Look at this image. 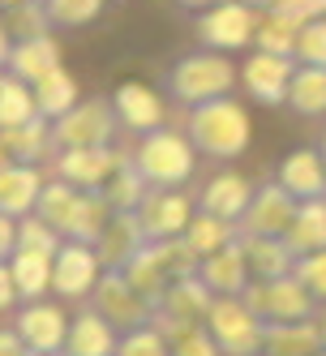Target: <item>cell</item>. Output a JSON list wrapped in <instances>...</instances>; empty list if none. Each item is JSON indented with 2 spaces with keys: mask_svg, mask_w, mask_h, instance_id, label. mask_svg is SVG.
Listing matches in <instances>:
<instances>
[{
  "mask_svg": "<svg viewBox=\"0 0 326 356\" xmlns=\"http://www.w3.org/2000/svg\"><path fill=\"white\" fill-rule=\"evenodd\" d=\"M232 86H236V69L228 52H215V47L211 52H185L163 69V90L185 108L223 99V95H232Z\"/></svg>",
  "mask_w": 326,
  "mask_h": 356,
  "instance_id": "cell-1",
  "label": "cell"
},
{
  "mask_svg": "<svg viewBox=\"0 0 326 356\" xmlns=\"http://www.w3.org/2000/svg\"><path fill=\"white\" fill-rule=\"evenodd\" d=\"M185 134L193 138V146L211 159H241L249 146V116L236 99H211V104L189 108V124Z\"/></svg>",
  "mask_w": 326,
  "mask_h": 356,
  "instance_id": "cell-2",
  "label": "cell"
},
{
  "mask_svg": "<svg viewBox=\"0 0 326 356\" xmlns=\"http://www.w3.org/2000/svg\"><path fill=\"white\" fill-rule=\"evenodd\" d=\"M193 138L189 134H172V129H150L142 134L138 150H133V163L142 168V176L150 185H185L193 176Z\"/></svg>",
  "mask_w": 326,
  "mask_h": 356,
  "instance_id": "cell-3",
  "label": "cell"
},
{
  "mask_svg": "<svg viewBox=\"0 0 326 356\" xmlns=\"http://www.w3.org/2000/svg\"><path fill=\"white\" fill-rule=\"evenodd\" d=\"M241 300L266 322H296V318H318L322 300L300 284L296 275H279V279H249V288L241 292Z\"/></svg>",
  "mask_w": 326,
  "mask_h": 356,
  "instance_id": "cell-4",
  "label": "cell"
},
{
  "mask_svg": "<svg viewBox=\"0 0 326 356\" xmlns=\"http://www.w3.org/2000/svg\"><path fill=\"white\" fill-rule=\"evenodd\" d=\"M116 104L104 95H95V99H82V104H73L65 116L52 120V146H56V155L60 150H86V146H108L112 134H116Z\"/></svg>",
  "mask_w": 326,
  "mask_h": 356,
  "instance_id": "cell-5",
  "label": "cell"
},
{
  "mask_svg": "<svg viewBox=\"0 0 326 356\" xmlns=\"http://www.w3.org/2000/svg\"><path fill=\"white\" fill-rule=\"evenodd\" d=\"M90 305L120 330V335H124V330H133V326L155 322V300L142 296L120 266H104V275H99V284L90 292Z\"/></svg>",
  "mask_w": 326,
  "mask_h": 356,
  "instance_id": "cell-6",
  "label": "cell"
},
{
  "mask_svg": "<svg viewBox=\"0 0 326 356\" xmlns=\"http://www.w3.org/2000/svg\"><path fill=\"white\" fill-rule=\"evenodd\" d=\"M193 35L202 39V47H215V52H236V47H249L258 35V9L245 5V0H223V5H211L193 17Z\"/></svg>",
  "mask_w": 326,
  "mask_h": 356,
  "instance_id": "cell-7",
  "label": "cell"
},
{
  "mask_svg": "<svg viewBox=\"0 0 326 356\" xmlns=\"http://www.w3.org/2000/svg\"><path fill=\"white\" fill-rule=\"evenodd\" d=\"M206 326H211V335H215L219 352H232V356H249V352H258V348H262V339H266L262 318L249 309L241 296H215L211 314H206Z\"/></svg>",
  "mask_w": 326,
  "mask_h": 356,
  "instance_id": "cell-8",
  "label": "cell"
},
{
  "mask_svg": "<svg viewBox=\"0 0 326 356\" xmlns=\"http://www.w3.org/2000/svg\"><path fill=\"white\" fill-rule=\"evenodd\" d=\"M296 207L300 197L292 189H284L279 181H266L254 189V202H249V211L241 215V236H284L292 219H296Z\"/></svg>",
  "mask_w": 326,
  "mask_h": 356,
  "instance_id": "cell-9",
  "label": "cell"
},
{
  "mask_svg": "<svg viewBox=\"0 0 326 356\" xmlns=\"http://www.w3.org/2000/svg\"><path fill=\"white\" fill-rule=\"evenodd\" d=\"M193 211L197 207L181 193V185H150L142 207H138V219H142L150 241H168V236H185Z\"/></svg>",
  "mask_w": 326,
  "mask_h": 356,
  "instance_id": "cell-10",
  "label": "cell"
},
{
  "mask_svg": "<svg viewBox=\"0 0 326 356\" xmlns=\"http://www.w3.org/2000/svg\"><path fill=\"white\" fill-rule=\"evenodd\" d=\"M99 275H104V258L99 249L86 241H65L56 253V266H52V292L65 300H82L95 292Z\"/></svg>",
  "mask_w": 326,
  "mask_h": 356,
  "instance_id": "cell-11",
  "label": "cell"
},
{
  "mask_svg": "<svg viewBox=\"0 0 326 356\" xmlns=\"http://www.w3.org/2000/svg\"><path fill=\"white\" fill-rule=\"evenodd\" d=\"M17 326L22 343H26V352H65L69 343V318L60 305L52 300H26V309H17V318H9Z\"/></svg>",
  "mask_w": 326,
  "mask_h": 356,
  "instance_id": "cell-12",
  "label": "cell"
},
{
  "mask_svg": "<svg viewBox=\"0 0 326 356\" xmlns=\"http://www.w3.org/2000/svg\"><path fill=\"white\" fill-rule=\"evenodd\" d=\"M292 60L296 56H279V52H258L241 65V86L258 99V104H288V86H292Z\"/></svg>",
  "mask_w": 326,
  "mask_h": 356,
  "instance_id": "cell-13",
  "label": "cell"
},
{
  "mask_svg": "<svg viewBox=\"0 0 326 356\" xmlns=\"http://www.w3.org/2000/svg\"><path fill=\"white\" fill-rule=\"evenodd\" d=\"M124 155H116L112 146H86V150H60L52 155V172L73 181L78 189H104L112 181V172L120 168Z\"/></svg>",
  "mask_w": 326,
  "mask_h": 356,
  "instance_id": "cell-14",
  "label": "cell"
},
{
  "mask_svg": "<svg viewBox=\"0 0 326 356\" xmlns=\"http://www.w3.org/2000/svg\"><path fill=\"white\" fill-rule=\"evenodd\" d=\"M5 73H17V78L26 82H43L52 69H60V43L47 35H31V39H5Z\"/></svg>",
  "mask_w": 326,
  "mask_h": 356,
  "instance_id": "cell-15",
  "label": "cell"
},
{
  "mask_svg": "<svg viewBox=\"0 0 326 356\" xmlns=\"http://www.w3.org/2000/svg\"><path fill=\"white\" fill-rule=\"evenodd\" d=\"M197 275L206 279V288L215 296H241L249 288V279H254V270H249V253H245L241 236L228 241L223 249H215V253H206L202 266H197Z\"/></svg>",
  "mask_w": 326,
  "mask_h": 356,
  "instance_id": "cell-16",
  "label": "cell"
},
{
  "mask_svg": "<svg viewBox=\"0 0 326 356\" xmlns=\"http://www.w3.org/2000/svg\"><path fill=\"white\" fill-rule=\"evenodd\" d=\"M43 172L39 163H17V159H5L0 168V215H35L39 207V193H43Z\"/></svg>",
  "mask_w": 326,
  "mask_h": 356,
  "instance_id": "cell-17",
  "label": "cell"
},
{
  "mask_svg": "<svg viewBox=\"0 0 326 356\" xmlns=\"http://www.w3.org/2000/svg\"><path fill=\"white\" fill-rule=\"evenodd\" d=\"M0 146H5V159L17 163H52L56 146H52V116H35L26 124H0Z\"/></svg>",
  "mask_w": 326,
  "mask_h": 356,
  "instance_id": "cell-18",
  "label": "cell"
},
{
  "mask_svg": "<svg viewBox=\"0 0 326 356\" xmlns=\"http://www.w3.org/2000/svg\"><path fill=\"white\" fill-rule=\"evenodd\" d=\"M211 305H215V292L206 288V279L193 270V275L172 279V288H168V292H163V300L155 305V314L177 318V322H206Z\"/></svg>",
  "mask_w": 326,
  "mask_h": 356,
  "instance_id": "cell-19",
  "label": "cell"
},
{
  "mask_svg": "<svg viewBox=\"0 0 326 356\" xmlns=\"http://www.w3.org/2000/svg\"><path fill=\"white\" fill-rule=\"evenodd\" d=\"M249 202H254V185H249L241 172H219L206 181V189L197 193V207L219 215V219H232V223H241Z\"/></svg>",
  "mask_w": 326,
  "mask_h": 356,
  "instance_id": "cell-20",
  "label": "cell"
},
{
  "mask_svg": "<svg viewBox=\"0 0 326 356\" xmlns=\"http://www.w3.org/2000/svg\"><path fill=\"white\" fill-rule=\"evenodd\" d=\"M112 104H116V116H120V124L129 134H150V129L163 124V99L142 82H124L112 95Z\"/></svg>",
  "mask_w": 326,
  "mask_h": 356,
  "instance_id": "cell-21",
  "label": "cell"
},
{
  "mask_svg": "<svg viewBox=\"0 0 326 356\" xmlns=\"http://www.w3.org/2000/svg\"><path fill=\"white\" fill-rule=\"evenodd\" d=\"M275 181L284 189H292L300 202L305 197H326V163H322V150H309L300 146L292 155H284L279 172H275Z\"/></svg>",
  "mask_w": 326,
  "mask_h": 356,
  "instance_id": "cell-22",
  "label": "cell"
},
{
  "mask_svg": "<svg viewBox=\"0 0 326 356\" xmlns=\"http://www.w3.org/2000/svg\"><path fill=\"white\" fill-rule=\"evenodd\" d=\"M146 241H150V236H146L138 211H116L112 223L104 227V236L95 241V249H99V258H104V266H124Z\"/></svg>",
  "mask_w": 326,
  "mask_h": 356,
  "instance_id": "cell-23",
  "label": "cell"
},
{
  "mask_svg": "<svg viewBox=\"0 0 326 356\" xmlns=\"http://www.w3.org/2000/svg\"><path fill=\"white\" fill-rule=\"evenodd\" d=\"M116 343H120V330L90 305V309H82L69 322L65 352H73V356H108V352H116Z\"/></svg>",
  "mask_w": 326,
  "mask_h": 356,
  "instance_id": "cell-24",
  "label": "cell"
},
{
  "mask_svg": "<svg viewBox=\"0 0 326 356\" xmlns=\"http://www.w3.org/2000/svg\"><path fill=\"white\" fill-rule=\"evenodd\" d=\"M266 352L275 356H300V352H322L326 335H322V322L318 318H296V322H266Z\"/></svg>",
  "mask_w": 326,
  "mask_h": 356,
  "instance_id": "cell-25",
  "label": "cell"
},
{
  "mask_svg": "<svg viewBox=\"0 0 326 356\" xmlns=\"http://www.w3.org/2000/svg\"><path fill=\"white\" fill-rule=\"evenodd\" d=\"M112 215H116V207L108 202L104 189H82L78 193V207H73V215H69L65 241H86V245H95L99 236H104V227L112 223Z\"/></svg>",
  "mask_w": 326,
  "mask_h": 356,
  "instance_id": "cell-26",
  "label": "cell"
},
{
  "mask_svg": "<svg viewBox=\"0 0 326 356\" xmlns=\"http://www.w3.org/2000/svg\"><path fill=\"white\" fill-rule=\"evenodd\" d=\"M241 245L249 253L254 279H279V275H292L296 266V253L284 236H241Z\"/></svg>",
  "mask_w": 326,
  "mask_h": 356,
  "instance_id": "cell-27",
  "label": "cell"
},
{
  "mask_svg": "<svg viewBox=\"0 0 326 356\" xmlns=\"http://www.w3.org/2000/svg\"><path fill=\"white\" fill-rule=\"evenodd\" d=\"M284 241L292 245L296 258L300 253H313V249H326V197H305L300 202Z\"/></svg>",
  "mask_w": 326,
  "mask_h": 356,
  "instance_id": "cell-28",
  "label": "cell"
},
{
  "mask_svg": "<svg viewBox=\"0 0 326 356\" xmlns=\"http://www.w3.org/2000/svg\"><path fill=\"white\" fill-rule=\"evenodd\" d=\"M288 108L296 116H326V65H296Z\"/></svg>",
  "mask_w": 326,
  "mask_h": 356,
  "instance_id": "cell-29",
  "label": "cell"
},
{
  "mask_svg": "<svg viewBox=\"0 0 326 356\" xmlns=\"http://www.w3.org/2000/svg\"><path fill=\"white\" fill-rule=\"evenodd\" d=\"M13 279H17V292L22 300H39L47 288H52V266L56 258H47V253H31V249H17L13 258H5Z\"/></svg>",
  "mask_w": 326,
  "mask_h": 356,
  "instance_id": "cell-30",
  "label": "cell"
},
{
  "mask_svg": "<svg viewBox=\"0 0 326 356\" xmlns=\"http://www.w3.org/2000/svg\"><path fill=\"white\" fill-rule=\"evenodd\" d=\"M35 116H39L35 82L17 78V73H5V78H0V124H26Z\"/></svg>",
  "mask_w": 326,
  "mask_h": 356,
  "instance_id": "cell-31",
  "label": "cell"
},
{
  "mask_svg": "<svg viewBox=\"0 0 326 356\" xmlns=\"http://www.w3.org/2000/svg\"><path fill=\"white\" fill-rule=\"evenodd\" d=\"M236 236H241V227H236L232 219H219V215H211V211H202V207L193 211V219H189V227H185V241L202 253V258H206V253H215V249H223L228 241H236Z\"/></svg>",
  "mask_w": 326,
  "mask_h": 356,
  "instance_id": "cell-32",
  "label": "cell"
},
{
  "mask_svg": "<svg viewBox=\"0 0 326 356\" xmlns=\"http://www.w3.org/2000/svg\"><path fill=\"white\" fill-rule=\"evenodd\" d=\"M146 189H150V181L142 176V168L133 163V155L120 159V168L112 172V181L104 185V193H108V202H112L116 211H138L142 197H146Z\"/></svg>",
  "mask_w": 326,
  "mask_h": 356,
  "instance_id": "cell-33",
  "label": "cell"
},
{
  "mask_svg": "<svg viewBox=\"0 0 326 356\" xmlns=\"http://www.w3.org/2000/svg\"><path fill=\"white\" fill-rule=\"evenodd\" d=\"M296 35H300V22H292V17L279 13V9H266V13L258 17V35H254V43L262 47V52L296 56Z\"/></svg>",
  "mask_w": 326,
  "mask_h": 356,
  "instance_id": "cell-34",
  "label": "cell"
},
{
  "mask_svg": "<svg viewBox=\"0 0 326 356\" xmlns=\"http://www.w3.org/2000/svg\"><path fill=\"white\" fill-rule=\"evenodd\" d=\"M35 95H39V112L43 116H65L73 104H82L78 99V82H73V73L69 69H52L43 82H35Z\"/></svg>",
  "mask_w": 326,
  "mask_h": 356,
  "instance_id": "cell-35",
  "label": "cell"
},
{
  "mask_svg": "<svg viewBox=\"0 0 326 356\" xmlns=\"http://www.w3.org/2000/svg\"><path fill=\"white\" fill-rule=\"evenodd\" d=\"M52 31V17H47L43 0H22V5H9L5 13V39H31V35H47Z\"/></svg>",
  "mask_w": 326,
  "mask_h": 356,
  "instance_id": "cell-36",
  "label": "cell"
},
{
  "mask_svg": "<svg viewBox=\"0 0 326 356\" xmlns=\"http://www.w3.org/2000/svg\"><path fill=\"white\" fill-rule=\"evenodd\" d=\"M47 17H52V31H78L104 13V0H43Z\"/></svg>",
  "mask_w": 326,
  "mask_h": 356,
  "instance_id": "cell-37",
  "label": "cell"
},
{
  "mask_svg": "<svg viewBox=\"0 0 326 356\" xmlns=\"http://www.w3.org/2000/svg\"><path fill=\"white\" fill-rule=\"evenodd\" d=\"M120 356H159L168 352V335L155 326V322H146V326H133V330H124L120 343H116Z\"/></svg>",
  "mask_w": 326,
  "mask_h": 356,
  "instance_id": "cell-38",
  "label": "cell"
},
{
  "mask_svg": "<svg viewBox=\"0 0 326 356\" xmlns=\"http://www.w3.org/2000/svg\"><path fill=\"white\" fill-rule=\"evenodd\" d=\"M296 60L300 65H326V17H313L296 35Z\"/></svg>",
  "mask_w": 326,
  "mask_h": 356,
  "instance_id": "cell-39",
  "label": "cell"
},
{
  "mask_svg": "<svg viewBox=\"0 0 326 356\" xmlns=\"http://www.w3.org/2000/svg\"><path fill=\"white\" fill-rule=\"evenodd\" d=\"M292 275L305 284L322 305H326V249H313V253H300L296 258V266H292Z\"/></svg>",
  "mask_w": 326,
  "mask_h": 356,
  "instance_id": "cell-40",
  "label": "cell"
},
{
  "mask_svg": "<svg viewBox=\"0 0 326 356\" xmlns=\"http://www.w3.org/2000/svg\"><path fill=\"white\" fill-rule=\"evenodd\" d=\"M275 9L288 13L292 22H300V26H305V22H313V17H326V0H279Z\"/></svg>",
  "mask_w": 326,
  "mask_h": 356,
  "instance_id": "cell-41",
  "label": "cell"
},
{
  "mask_svg": "<svg viewBox=\"0 0 326 356\" xmlns=\"http://www.w3.org/2000/svg\"><path fill=\"white\" fill-rule=\"evenodd\" d=\"M17 279L9 270V262H0V305H5V314H13V305H17Z\"/></svg>",
  "mask_w": 326,
  "mask_h": 356,
  "instance_id": "cell-42",
  "label": "cell"
},
{
  "mask_svg": "<svg viewBox=\"0 0 326 356\" xmlns=\"http://www.w3.org/2000/svg\"><path fill=\"white\" fill-rule=\"evenodd\" d=\"M17 253V219L5 215L0 219V258H13Z\"/></svg>",
  "mask_w": 326,
  "mask_h": 356,
  "instance_id": "cell-43",
  "label": "cell"
},
{
  "mask_svg": "<svg viewBox=\"0 0 326 356\" xmlns=\"http://www.w3.org/2000/svg\"><path fill=\"white\" fill-rule=\"evenodd\" d=\"M181 9H193V13H202V9H211V5H223V0H177Z\"/></svg>",
  "mask_w": 326,
  "mask_h": 356,
  "instance_id": "cell-44",
  "label": "cell"
},
{
  "mask_svg": "<svg viewBox=\"0 0 326 356\" xmlns=\"http://www.w3.org/2000/svg\"><path fill=\"white\" fill-rule=\"evenodd\" d=\"M245 5H254L258 13H266V9H275V5H279V0H245Z\"/></svg>",
  "mask_w": 326,
  "mask_h": 356,
  "instance_id": "cell-45",
  "label": "cell"
},
{
  "mask_svg": "<svg viewBox=\"0 0 326 356\" xmlns=\"http://www.w3.org/2000/svg\"><path fill=\"white\" fill-rule=\"evenodd\" d=\"M318 322H322V335H326V305H322V309H318Z\"/></svg>",
  "mask_w": 326,
  "mask_h": 356,
  "instance_id": "cell-46",
  "label": "cell"
},
{
  "mask_svg": "<svg viewBox=\"0 0 326 356\" xmlns=\"http://www.w3.org/2000/svg\"><path fill=\"white\" fill-rule=\"evenodd\" d=\"M318 150H322V163H326V129H322V142H318Z\"/></svg>",
  "mask_w": 326,
  "mask_h": 356,
  "instance_id": "cell-47",
  "label": "cell"
},
{
  "mask_svg": "<svg viewBox=\"0 0 326 356\" xmlns=\"http://www.w3.org/2000/svg\"><path fill=\"white\" fill-rule=\"evenodd\" d=\"M9 5H22V0H5V9H9Z\"/></svg>",
  "mask_w": 326,
  "mask_h": 356,
  "instance_id": "cell-48",
  "label": "cell"
}]
</instances>
